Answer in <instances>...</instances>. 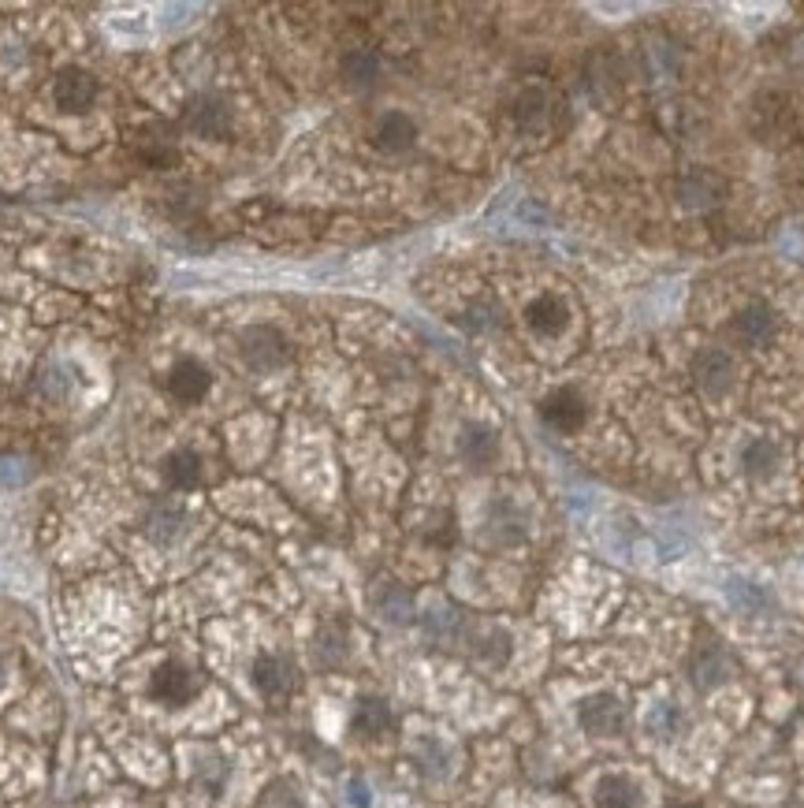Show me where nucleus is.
I'll list each match as a JSON object with an SVG mask.
<instances>
[{
	"label": "nucleus",
	"instance_id": "4be33fe9",
	"mask_svg": "<svg viewBox=\"0 0 804 808\" xmlns=\"http://www.w3.org/2000/svg\"><path fill=\"white\" fill-rule=\"evenodd\" d=\"M257 808H306V797L294 778H272L257 797Z\"/></svg>",
	"mask_w": 804,
	"mask_h": 808
},
{
	"label": "nucleus",
	"instance_id": "6ab92c4d",
	"mask_svg": "<svg viewBox=\"0 0 804 808\" xmlns=\"http://www.w3.org/2000/svg\"><path fill=\"white\" fill-rule=\"evenodd\" d=\"M381 75H384V68H381V57H376V52L354 49V52H347V57H343V79H347V86L373 90L376 82H381Z\"/></svg>",
	"mask_w": 804,
	"mask_h": 808
},
{
	"label": "nucleus",
	"instance_id": "9d476101",
	"mask_svg": "<svg viewBox=\"0 0 804 808\" xmlns=\"http://www.w3.org/2000/svg\"><path fill=\"white\" fill-rule=\"evenodd\" d=\"M525 325L533 328L536 336L544 339H556L567 332L570 325V306L562 302L559 295H540L529 302V309H525Z\"/></svg>",
	"mask_w": 804,
	"mask_h": 808
},
{
	"label": "nucleus",
	"instance_id": "f3484780",
	"mask_svg": "<svg viewBox=\"0 0 804 808\" xmlns=\"http://www.w3.org/2000/svg\"><path fill=\"white\" fill-rule=\"evenodd\" d=\"M719 195H723V183H719L715 176H708V172H692V176H686L678 183V198L686 209H711L719 206Z\"/></svg>",
	"mask_w": 804,
	"mask_h": 808
},
{
	"label": "nucleus",
	"instance_id": "f257e3e1",
	"mask_svg": "<svg viewBox=\"0 0 804 808\" xmlns=\"http://www.w3.org/2000/svg\"><path fill=\"white\" fill-rule=\"evenodd\" d=\"M238 354H243V362L254 373H276V370L288 365L291 347H288V339H283L280 328L254 325V328H246L243 339H238Z\"/></svg>",
	"mask_w": 804,
	"mask_h": 808
},
{
	"label": "nucleus",
	"instance_id": "7ed1b4c3",
	"mask_svg": "<svg viewBox=\"0 0 804 808\" xmlns=\"http://www.w3.org/2000/svg\"><path fill=\"white\" fill-rule=\"evenodd\" d=\"M578 723H581V730L593 734V738H618V734L626 730V709L611 693H593L581 701Z\"/></svg>",
	"mask_w": 804,
	"mask_h": 808
},
{
	"label": "nucleus",
	"instance_id": "2eb2a0df",
	"mask_svg": "<svg viewBox=\"0 0 804 808\" xmlns=\"http://www.w3.org/2000/svg\"><path fill=\"white\" fill-rule=\"evenodd\" d=\"M551 113H556V101L544 94V90H525V94L514 101V124H517V131H525V134H540L544 127H548Z\"/></svg>",
	"mask_w": 804,
	"mask_h": 808
},
{
	"label": "nucleus",
	"instance_id": "b1692460",
	"mask_svg": "<svg viewBox=\"0 0 804 808\" xmlns=\"http://www.w3.org/2000/svg\"><path fill=\"white\" fill-rule=\"evenodd\" d=\"M474 656L488 659V664H503V659L511 656V637H506L503 630H496V627L480 630L474 637Z\"/></svg>",
	"mask_w": 804,
	"mask_h": 808
},
{
	"label": "nucleus",
	"instance_id": "a211bd4d",
	"mask_svg": "<svg viewBox=\"0 0 804 808\" xmlns=\"http://www.w3.org/2000/svg\"><path fill=\"white\" fill-rule=\"evenodd\" d=\"M161 477L172 484V489H179V492L198 489V484H201V458L194 455V452H172L161 462Z\"/></svg>",
	"mask_w": 804,
	"mask_h": 808
},
{
	"label": "nucleus",
	"instance_id": "aec40b11",
	"mask_svg": "<svg viewBox=\"0 0 804 808\" xmlns=\"http://www.w3.org/2000/svg\"><path fill=\"white\" fill-rule=\"evenodd\" d=\"M742 462H745V473L748 477H771L774 470H779L782 452H779V444H774V440L756 436L753 444H748L745 452H742Z\"/></svg>",
	"mask_w": 804,
	"mask_h": 808
},
{
	"label": "nucleus",
	"instance_id": "ddd939ff",
	"mask_svg": "<svg viewBox=\"0 0 804 808\" xmlns=\"http://www.w3.org/2000/svg\"><path fill=\"white\" fill-rule=\"evenodd\" d=\"M212 388V376L201 362H179L168 373V391L179 402H201Z\"/></svg>",
	"mask_w": 804,
	"mask_h": 808
},
{
	"label": "nucleus",
	"instance_id": "f8f14e48",
	"mask_svg": "<svg viewBox=\"0 0 804 808\" xmlns=\"http://www.w3.org/2000/svg\"><path fill=\"white\" fill-rule=\"evenodd\" d=\"M458 455H462V462H469L474 470H488L499 455V436L488 425H474V421H469L458 433Z\"/></svg>",
	"mask_w": 804,
	"mask_h": 808
},
{
	"label": "nucleus",
	"instance_id": "4468645a",
	"mask_svg": "<svg viewBox=\"0 0 804 808\" xmlns=\"http://www.w3.org/2000/svg\"><path fill=\"white\" fill-rule=\"evenodd\" d=\"M373 142H376V150H384V153H406L418 142V124L406 113H387L381 116V124H376Z\"/></svg>",
	"mask_w": 804,
	"mask_h": 808
},
{
	"label": "nucleus",
	"instance_id": "0eeeda50",
	"mask_svg": "<svg viewBox=\"0 0 804 808\" xmlns=\"http://www.w3.org/2000/svg\"><path fill=\"white\" fill-rule=\"evenodd\" d=\"M97 97V79L86 75L79 68L60 71L57 82H53V101L63 108V113H86Z\"/></svg>",
	"mask_w": 804,
	"mask_h": 808
},
{
	"label": "nucleus",
	"instance_id": "9b49d317",
	"mask_svg": "<svg viewBox=\"0 0 804 808\" xmlns=\"http://www.w3.org/2000/svg\"><path fill=\"white\" fill-rule=\"evenodd\" d=\"M350 730H354L358 738H365V741H381L384 734L395 730V715L381 701V696H362L354 715H350Z\"/></svg>",
	"mask_w": 804,
	"mask_h": 808
},
{
	"label": "nucleus",
	"instance_id": "dca6fc26",
	"mask_svg": "<svg viewBox=\"0 0 804 808\" xmlns=\"http://www.w3.org/2000/svg\"><path fill=\"white\" fill-rule=\"evenodd\" d=\"M641 786L626 775H604L596 783V808H641Z\"/></svg>",
	"mask_w": 804,
	"mask_h": 808
},
{
	"label": "nucleus",
	"instance_id": "f03ea898",
	"mask_svg": "<svg viewBox=\"0 0 804 808\" xmlns=\"http://www.w3.org/2000/svg\"><path fill=\"white\" fill-rule=\"evenodd\" d=\"M689 373H692V384H697L708 399H723V395L734 388L737 365L723 347H704L700 354H692Z\"/></svg>",
	"mask_w": 804,
	"mask_h": 808
},
{
	"label": "nucleus",
	"instance_id": "39448f33",
	"mask_svg": "<svg viewBox=\"0 0 804 808\" xmlns=\"http://www.w3.org/2000/svg\"><path fill=\"white\" fill-rule=\"evenodd\" d=\"M730 336L742 347H767L779 336V317L767 302H748L745 309H737L734 320H730Z\"/></svg>",
	"mask_w": 804,
	"mask_h": 808
},
{
	"label": "nucleus",
	"instance_id": "1a4fd4ad",
	"mask_svg": "<svg viewBox=\"0 0 804 808\" xmlns=\"http://www.w3.org/2000/svg\"><path fill=\"white\" fill-rule=\"evenodd\" d=\"M153 693H156V701H164V704H187V701H194V693H198V678H194L190 667H183L172 659V664L156 667Z\"/></svg>",
	"mask_w": 804,
	"mask_h": 808
},
{
	"label": "nucleus",
	"instance_id": "423d86ee",
	"mask_svg": "<svg viewBox=\"0 0 804 808\" xmlns=\"http://www.w3.org/2000/svg\"><path fill=\"white\" fill-rule=\"evenodd\" d=\"M187 131L198 139H228L231 108L220 97H194L187 105Z\"/></svg>",
	"mask_w": 804,
	"mask_h": 808
},
{
	"label": "nucleus",
	"instance_id": "20e7f679",
	"mask_svg": "<svg viewBox=\"0 0 804 808\" xmlns=\"http://www.w3.org/2000/svg\"><path fill=\"white\" fill-rule=\"evenodd\" d=\"M540 418H544V425H548L551 433L570 436L589 421V402L581 399L578 388H556L548 399L540 402Z\"/></svg>",
	"mask_w": 804,
	"mask_h": 808
},
{
	"label": "nucleus",
	"instance_id": "6e6552de",
	"mask_svg": "<svg viewBox=\"0 0 804 808\" xmlns=\"http://www.w3.org/2000/svg\"><path fill=\"white\" fill-rule=\"evenodd\" d=\"M254 682L268 701H283L288 693H294L299 675H294V664L288 656H261L254 664Z\"/></svg>",
	"mask_w": 804,
	"mask_h": 808
},
{
	"label": "nucleus",
	"instance_id": "5701e85b",
	"mask_svg": "<svg viewBox=\"0 0 804 808\" xmlns=\"http://www.w3.org/2000/svg\"><path fill=\"white\" fill-rule=\"evenodd\" d=\"M138 157H142L145 164H153V168H172V164L179 161V153H175L168 134L153 131V134H142V139H138Z\"/></svg>",
	"mask_w": 804,
	"mask_h": 808
},
{
	"label": "nucleus",
	"instance_id": "a878e982",
	"mask_svg": "<svg viewBox=\"0 0 804 808\" xmlns=\"http://www.w3.org/2000/svg\"><path fill=\"white\" fill-rule=\"evenodd\" d=\"M343 659V637L336 630H325L317 637V664L321 667H336Z\"/></svg>",
	"mask_w": 804,
	"mask_h": 808
},
{
	"label": "nucleus",
	"instance_id": "412c9836",
	"mask_svg": "<svg viewBox=\"0 0 804 808\" xmlns=\"http://www.w3.org/2000/svg\"><path fill=\"white\" fill-rule=\"evenodd\" d=\"M689 678L697 682V690H711L715 682H723V652L719 648H700L689 656Z\"/></svg>",
	"mask_w": 804,
	"mask_h": 808
},
{
	"label": "nucleus",
	"instance_id": "393cba45",
	"mask_svg": "<svg viewBox=\"0 0 804 808\" xmlns=\"http://www.w3.org/2000/svg\"><path fill=\"white\" fill-rule=\"evenodd\" d=\"M179 526H183V511L175 507H156L150 514V526H145V532L156 540V544H172L175 537H179Z\"/></svg>",
	"mask_w": 804,
	"mask_h": 808
}]
</instances>
